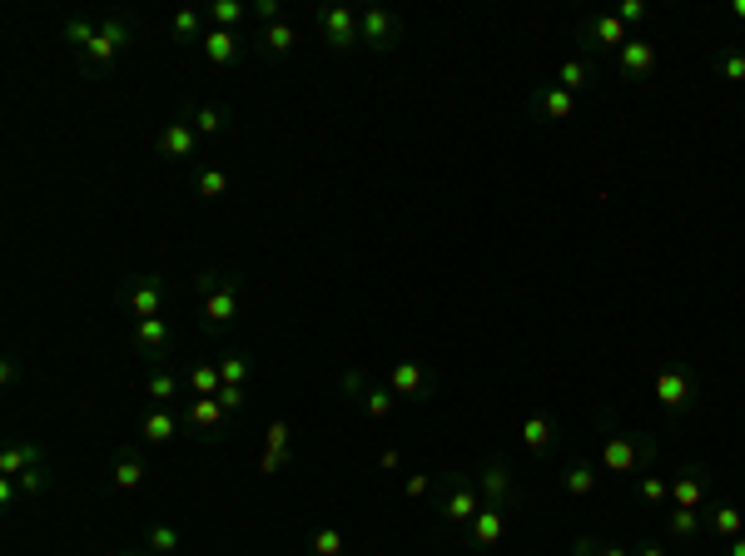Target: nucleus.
<instances>
[{
	"label": "nucleus",
	"mask_w": 745,
	"mask_h": 556,
	"mask_svg": "<svg viewBox=\"0 0 745 556\" xmlns=\"http://www.w3.org/2000/svg\"><path fill=\"white\" fill-rule=\"evenodd\" d=\"M731 20H736V25H745V0H731Z\"/></svg>",
	"instance_id": "5fc2aeb1"
},
{
	"label": "nucleus",
	"mask_w": 745,
	"mask_h": 556,
	"mask_svg": "<svg viewBox=\"0 0 745 556\" xmlns=\"http://www.w3.org/2000/svg\"><path fill=\"white\" fill-rule=\"evenodd\" d=\"M145 393H149V408H164V403H174V398L184 393V378H179L174 368L159 363V368L145 378Z\"/></svg>",
	"instance_id": "393cba45"
},
{
	"label": "nucleus",
	"mask_w": 745,
	"mask_h": 556,
	"mask_svg": "<svg viewBox=\"0 0 745 556\" xmlns=\"http://www.w3.org/2000/svg\"><path fill=\"white\" fill-rule=\"evenodd\" d=\"M308 556H348V537L338 527H313L308 532Z\"/></svg>",
	"instance_id": "473e14b6"
},
{
	"label": "nucleus",
	"mask_w": 745,
	"mask_h": 556,
	"mask_svg": "<svg viewBox=\"0 0 745 556\" xmlns=\"http://www.w3.org/2000/svg\"><path fill=\"white\" fill-rule=\"evenodd\" d=\"M194 194H199V199H209V204H214V199H224V194H229V174H224V169H214V164H194Z\"/></svg>",
	"instance_id": "2f4dec72"
},
{
	"label": "nucleus",
	"mask_w": 745,
	"mask_h": 556,
	"mask_svg": "<svg viewBox=\"0 0 745 556\" xmlns=\"http://www.w3.org/2000/svg\"><path fill=\"white\" fill-rule=\"evenodd\" d=\"M169 343H174L169 318H135V348L140 353H149L154 363H164L169 358Z\"/></svg>",
	"instance_id": "6ab92c4d"
},
{
	"label": "nucleus",
	"mask_w": 745,
	"mask_h": 556,
	"mask_svg": "<svg viewBox=\"0 0 745 556\" xmlns=\"http://www.w3.org/2000/svg\"><path fill=\"white\" fill-rule=\"evenodd\" d=\"M135 40V25H130V15H105L100 20V35H95V45L85 50V65L90 70H110L120 55H125V45Z\"/></svg>",
	"instance_id": "423d86ee"
},
{
	"label": "nucleus",
	"mask_w": 745,
	"mask_h": 556,
	"mask_svg": "<svg viewBox=\"0 0 745 556\" xmlns=\"http://www.w3.org/2000/svg\"><path fill=\"white\" fill-rule=\"evenodd\" d=\"M388 388H393L398 398H408V403H428V398L438 393V373H433L428 363H418V358H398V363L388 368Z\"/></svg>",
	"instance_id": "0eeeda50"
},
{
	"label": "nucleus",
	"mask_w": 745,
	"mask_h": 556,
	"mask_svg": "<svg viewBox=\"0 0 745 556\" xmlns=\"http://www.w3.org/2000/svg\"><path fill=\"white\" fill-rule=\"evenodd\" d=\"M199 288H204V328H209V333H224V328L239 318L244 278L219 274V269H204V274H199Z\"/></svg>",
	"instance_id": "f03ea898"
},
{
	"label": "nucleus",
	"mask_w": 745,
	"mask_h": 556,
	"mask_svg": "<svg viewBox=\"0 0 745 556\" xmlns=\"http://www.w3.org/2000/svg\"><path fill=\"white\" fill-rule=\"evenodd\" d=\"M611 15H616V20H621L626 30H631V25H646V20H651V10H646L641 0H621V5H616Z\"/></svg>",
	"instance_id": "37998d69"
},
{
	"label": "nucleus",
	"mask_w": 745,
	"mask_h": 556,
	"mask_svg": "<svg viewBox=\"0 0 745 556\" xmlns=\"http://www.w3.org/2000/svg\"><path fill=\"white\" fill-rule=\"evenodd\" d=\"M557 482H562V492H572V497H592L596 487H601V477H596V467L587 457H582V462H567Z\"/></svg>",
	"instance_id": "cd10ccee"
},
{
	"label": "nucleus",
	"mask_w": 745,
	"mask_h": 556,
	"mask_svg": "<svg viewBox=\"0 0 745 556\" xmlns=\"http://www.w3.org/2000/svg\"><path fill=\"white\" fill-rule=\"evenodd\" d=\"M184 422L169 413V408H149L145 417H140V437H145L149 447H164V442H174V432H179Z\"/></svg>",
	"instance_id": "b1692460"
},
{
	"label": "nucleus",
	"mask_w": 745,
	"mask_h": 556,
	"mask_svg": "<svg viewBox=\"0 0 745 556\" xmlns=\"http://www.w3.org/2000/svg\"><path fill=\"white\" fill-rule=\"evenodd\" d=\"M249 15H254L259 25H279V20H284V0H254Z\"/></svg>",
	"instance_id": "c03bdc74"
},
{
	"label": "nucleus",
	"mask_w": 745,
	"mask_h": 556,
	"mask_svg": "<svg viewBox=\"0 0 745 556\" xmlns=\"http://www.w3.org/2000/svg\"><path fill=\"white\" fill-rule=\"evenodd\" d=\"M169 35H174V40H204L209 30H204V15H199V10H174Z\"/></svg>",
	"instance_id": "58836bf2"
},
{
	"label": "nucleus",
	"mask_w": 745,
	"mask_h": 556,
	"mask_svg": "<svg viewBox=\"0 0 745 556\" xmlns=\"http://www.w3.org/2000/svg\"><path fill=\"white\" fill-rule=\"evenodd\" d=\"M666 537H676V542H696V537H706V517L691 512V507H671V512H666Z\"/></svg>",
	"instance_id": "bb28decb"
},
{
	"label": "nucleus",
	"mask_w": 745,
	"mask_h": 556,
	"mask_svg": "<svg viewBox=\"0 0 745 556\" xmlns=\"http://www.w3.org/2000/svg\"><path fill=\"white\" fill-rule=\"evenodd\" d=\"M517 437L527 442V452H532V457H557L562 427H557V417H547V413H527V417H522V427H517Z\"/></svg>",
	"instance_id": "2eb2a0df"
},
{
	"label": "nucleus",
	"mask_w": 745,
	"mask_h": 556,
	"mask_svg": "<svg viewBox=\"0 0 745 556\" xmlns=\"http://www.w3.org/2000/svg\"><path fill=\"white\" fill-rule=\"evenodd\" d=\"M711 502V472L706 467H681L676 477H671V507H691V512H701Z\"/></svg>",
	"instance_id": "ddd939ff"
},
{
	"label": "nucleus",
	"mask_w": 745,
	"mask_h": 556,
	"mask_svg": "<svg viewBox=\"0 0 745 556\" xmlns=\"http://www.w3.org/2000/svg\"><path fill=\"white\" fill-rule=\"evenodd\" d=\"M154 149L164 154V159H194L199 154V130L179 115V120H164L159 130H154Z\"/></svg>",
	"instance_id": "4468645a"
},
{
	"label": "nucleus",
	"mask_w": 745,
	"mask_h": 556,
	"mask_svg": "<svg viewBox=\"0 0 745 556\" xmlns=\"http://www.w3.org/2000/svg\"><path fill=\"white\" fill-rule=\"evenodd\" d=\"M433 487H438V477H428V472H418V477H408V482H403V492H408V502H423V497H428Z\"/></svg>",
	"instance_id": "de8ad7c7"
},
{
	"label": "nucleus",
	"mask_w": 745,
	"mask_h": 556,
	"mask_svg": "<svg viewBox=\"0 0 745 556\" xmlns=\"http://www.w3.org/2000/svg\"><path fill=\"white\" fill-rule=\"evenodd\" d=\"M294 45H298V25H294V20L264 25V35H259V50H264V55H289Z\"/></svg>",
	"instance_id": "7c9ffc66"
},
{
	"label": "nucleus",
	"mask_w": 745,
	"mask_h": 556,
	"mask_svg": "<svg viewBox=\"0 0 745 556\" xmlns=\"http://www.w3.org/2000/svg\"><path fill=\"white\" fill-rule=\"evenodd\" d=\"M572 110H577V95L562 90L557 80H547V85H537V90L527 95V115H532L537 125H562V120H572Z\"/></svg>",
	"instance_id": "9b49d317"
},
{
	"label": "nucleus",
	"mask_w": 745,
	"mask_h": 556,
	"mask_svg": "<svg viewBox=\"0 0 745 556\" xmlns=\"http://www.w3.org/2000/svg\"><path fill=\"white\" fill-rule=\"evenodd\" d=\"M716 70L726 75V80H736V85H745V55L731 45V50H716Z\"/></svg>",
	"instance_id": "a19ab883"
},
{
	"label": "nucleus",
	"mask_w": 745,
	"mask_h": 556,
	"mask_svg": "<svg viewBox=\"0 0 745 556\" xmlns=\"http://www.w3.org/2000/svg\"><path fill=\"white\" fill-rule=\"evenodd\" d=\"M120 556H159V552H149V547H145V552H120Z\"/></svg>",
	"instance_id": "6e6d98bb"
},
{
	"label": "nucleus",
	"mask_w": 745,
	"mask_h": 556,
	"mask_svg": "<svg viewBox=\"0 0 745 556\" xmlns=\"http://www.w3.org/2000/svg\"><path fill=\"white\" fill-rule=\"evenodd\" d=\"M199 50H204V60H209V65H219V70L244 60V40H239L234 30H209V35L199 40Z\"/></svg>",
	"instance_id": "aec40b11"
},
{
	"label": "nucleus",
	"mask_w": 745,
	"mask_h": 556,
	"mask_svg": "<svg viewBox=\"0 0 745 556\" xmlns=\"http://www.w3.org/2000/svg\"><path fill=\"white\" fill-rule=\"evenodd\" d=\"M726 556H745V537H731V542H726Z\"/></svg>",
	"instance_id": "864d4df0"
},
{
	"label": "nucleus",
	"mask_w": 745,
	"mask_h": 556,
	"mask_svg": "<svg viewBox=\"0 0 745 556\" xmlns=\"http://www.w3.org/2000/svg\"><path fill=\"white\" fill-rule=\"evenodd\" d=\"M636 497H641L646 507H666V502H671V477L641 472V477H636Z\"/></svg>",
	"instance_id": "72a5a7b5"
},
{
	"label": "nucleus",
	"mask_w": 745,
	"mask_h": 556,
	"mask_svg": "<svg viewBox=\"0 0 745 556\" xmlns=\"http://www.w3.org/2000/svg\"><path fill=\"white\" fill-rule=\"evenodd\" d=\"M706 537H721V542L745 537V512H741V507H731V502L706 507Z\"/></svg>",
	"instance_id": "5701e85b"
},
{
	"label": "nucleus",
	"mask_w": 745,
	"mask_h": 556,
	"mask_svg": "<svg viewBox=\"0 0 745 556\" xmlns=\"http://www.w3.org/2000/svg\"><path fill=\"white\" fill-rule=\"evenodd\" d=\"M358 30H363V45L378 50V55H388V50L403 45V20L393 10H383V5H363L358 10Z\"/></svg>",
	"instance_id": "9d476101"
},
{
	"label": "nucleus",
	"mask_w": 745,
	"mask_h": 556,
	"mask_svg": "<svg viewBox=\"0 0 745 556\" xmlns=\"http://www.w3.org/2000/svg\"><path fill=\"white\" fill-rule=\"evenodd\" d=\"M224 403L219 398H189L184 403V413H179V422L194 432V437H204V442H214L219 437V427H224Z\"/></svg>",
	"instance_id": "dca6fc26"
},
{
	"label": "nucleus",
	"mask_w": 745,
	"mask_h": 556,
	"mask_svg": "<svg viewBox=\"0 0 745 556\" xmlns=\"http://www.w3.org/2000/svg\"><path fill=\"white\" fill-rule=\"evenodd\" d=\"M164 298H169V278L145 274L130 283V313L135 318H164Z\"/></svg>",
	"instance_id": "f3484780"
},
{
	"label": "nucleus",
	"mask_w": 745,
	"mask_h": 556,
	"mask_svg": "<svg viewBox=\"0 0 745 556\" xmlns=\"http://www.w3.org/2000/svg\"><path fill=\"white\" fill-rule=\"evenodd\" d=\"M30 467H45V447H40V442L20 437V442H10V447L0 452V477H20V472H30Z\"/></svg>",
	"instance_id": "412c9836"
},
{
	"label": "nucleus",
	"mask_w": 745,
	"mask_h": 556,
	"mask_svg": "<svg viewBox=\"0 0 745 556\" xmlns=\"http://www.w3.org/2000/svg\"><path fill=\"white\" fill-rule=\"evenodd\" d=\"M244 15H249V5H244V0H214V5H209V20H214V30H234Z\"/></svg>",
	"instance_id": "ea45409f"
},
{
	"label": "nucleus",
	"mask_w": 745,
	"mask_h": 556,
	"mask_svg": "<svg viewBox=\"0 0 745 556\" xmlns=\"http://www.w3.org/2000/svg\"><path fill=\"white\" fill-rule=\"evenodd\" d=\"M557 85H562V90H572V95L592 90V85H596V65H592V60H582V55L562 60V70H557Z\"/></svg>",
	"instance_id": "c85d7f7f"
},
{
	"label": "nucleus",
	"mask_w": 745,
	"mask_h": 556,
	"mask_svg": "<svg viewBox=\"0 0 745 556\" xmlns=\"http://www.w3.org/2000/svg\"><path fill=\"white\" fill-rule=\"evenodd\" d=\"M219 378H224L229 388H249V378H254L249 353H229V358H219Z\"/></svg>",
	"instance_id": "e433bc0d"
},
{
	"label": "nucleus",
	"mask_w": 745,
	"mask_h": 556,
	"mask_svg": "<svg viewBox=\"0 0 745 556\" xmlns=\"http://www.w3.org/2000/svg\"><path fill=\"white\" fill-rule=\"evenodd\" d=\"M378 467H383V472H398V467H403V452H398V447L378 452Z\"/></svg>",
	"instance_id": "3c124183"
},
{
	"label": "nucleus",
	"mask_w": 745,
	"mask_h": 556,
	"mask_svg": "<svg viewBox=\"0 0 745 556\" xmlns=\"http://www.w3.org/2000/svg\"><path fill=\"white\" fill-rule=\"evenodd\" d=\"M313 25H318V35H323L328 50H358L363 45L358 10H348V5H318L313 10Z\"/></svg>",
	"instance_id": "39448f33"
},
{
	"label": "nucleus",
	"mask_w": 745,
	"mask_h": 556,
	"mask_svg": "<svg viewBox=\"0 0 745 556\" xmlns=\"http://www.w3.org/2000/svg\"><path fill=\"white\" fill-rule=\"evenodd\" d=\"M363 408H368V417H373V422H388V417H393V408H398V393H393L388 383H373V388L363 393Z\"/></svg>",
	"instance_id": "f704fd0d"
},
{
	"label": "nucleus",
	"mask_w": 745,
	"mask_h": 556,
	"mask_svg": "<svg viewBox=\"0 0 745 556\" xmlns=\"http://www.w3.org/2000/svg\"><path fill=\"white\" fill-rule=\"evenodd\" d=\"M631 40V30L616 20V15H587L577 25V45H582V60H596L601 50H621Z\"/></svg>",
	"instance_id": "1a4fd4ad"
},
{
	"label": "nucleus",
	"mask_w": 745,
	"mask_h": 556,
	"mask_svg": "<svg viewBox=\"0 0 745 556\" xmlns=\"http://www.w3.org/2000/svg\"><path fill=\"white\" fill-rule=\"evenodd\" d=\"M269 447H274V452H289V422H284V417L269 422Z\"/></svg>",
	"instance_id": "8fccbe9b"
},
{
	"label": "nucleus",
	"mask_w": 745,
	"mask_h": 556,
	"mask_svg": "<svg viewBox=\"0 0 745 556\" xmlns=\"http://www.w3.org/2000/svg\"><path fill=\"white\" fill-rule=\"evenodd\" d=\"M15 482H20V492H25V497H40V492L50 487V472H45V467H30V472H20Z\"/></svg>",
	"instance_id": "a18cd8bd"
},
{
	"label": "nucleus",
	"mask_w": 745,
	"mask_h": 556,
	"mask_svg": "<svg viewBox=\"0 0 745 556\" xmlns=\"http://www.w3.org/2000/svg\"><path fill=\"white\" fill-rule=\"evenodd\" d=\"M145 547H149V552H159V556H174L184 542H179V532H174L169 522H149V527H145Z\"/></svg>",
	"instance_id": "4c0bfd02"
},
{
	"label": "nucleus",
	"mask_w": 745,
	"mask_h": 556,
	"mask_svg": "<svg viewBox=\"0 0 745 556\" xmlns=\"http://www.w3.org/2000/svg\"><path fill=\"white\" fill-rule=\"evenodd\" d=\"M438 492H443V502H438V512H443L447 527H467L477 512H482V487H477V477H462V472H443L438 477Z\"/></svg>",
	"instance_id": "7ed1b4c3"
},
{
	"label": "nucleus",
	"mask_w": 745,
	"mask_h": 556,
	"mask_svg": "<svg viewBox=\"0 0 745 556\" xmlns=\"http://www.w3.org/2000/svg\"><path fill=\"white\" fill-rule=\"evenodd\" d=\"M184 120H189V125L199 130V139H204V135H219L229 115H224L219 105H189V110H184Z\"/></svg>",
	"instance_id": "c9c22d12"
},
{
	"label": "nucleus",
	"mask_w": 745,
	"mask_h": 556,
	"mask_svg": "<svg viewBox=\"0 0 745 556\" xmlns=\"http://www.w3.org/2000/svg\"><path fill=\"white\" fill-rule=\"evenodd\" d=\"M477 487H482V507H517L522 502V487H517L507 457H487L477 472Z\"/></svg>",
	"instance_id": "6e6552de"
},
{
	"label": "nucleus",
	"mask_w": 745,
	"mask_h": 556,
	"mask_svg": "<svg viewBox=\"0 0 745 556\" xmlns=\"http://www.w3.org/2000/svg\"><path fill=\"white\" fill-rule=\"evenodd\" d=\"M631 556H666L661 542H641V547H631Z\"/></svg>",
	"instance_id": "603ef678"
},
{
	"label": "nucleus",
	"mask_w": 745,
	"mask_h": 556,
	"mask_svg": "<svg viewBox=\"0 0 745 556\" xmlns=\"http://www.w3.org/2000/svg\"><path fill=\"white\" fill-rule=\"evenodd\" d=\"M219 403H224V413L229 417L244 413V408H249V388H229V383H224V388H219Z\"/></svg>",
	"instance_id": "49530a36"
},
{
	"label": "nucleus",
	"mask_w": 745,
	"mask_h": 556,
	"mask_svg": "<svg viewBox=\"0 0 745 556\" xmlns=\"http://www.w3.org/2000/svg\"><path fill=\"white\" fill-rule=\"evenodd\" d=\"M651 393H656V403H661L666 413H691L696 398H701V383H696V373H691L686 363H666V368L651 378Z\"/></svg>",
	"instance_id": "20e7f679"
},
{
	"label": "nucleus",
	"mask_w": 745,
	"mask_h": 556,
	"mask_svg": "<svg viewBox=\"0 0 745 556\" xmlns=\"http://www.w3.org/2000/svg\"><path fill=\"white\" fill-rule=\"evenodd\" d=\"M95 35H100V20H90V15H70V20L60 25V40H65L70 50H80V55L95 45Z\"/></svg>",
	"instance_id": "c756f323"
},
{
	"label": "nucleus",
	"mask_w": 745,
	"mask_h": 556,
	"mask_svg": "<svg viewBox=\"0 0 745 556\" xmlns=\"http://www.w3.org/2000/svg\"><path fill=\"white\" fill-rule=\"evenodd\" d=\"M502 537H507V507H482V512L467 522V542H472L477 552H492Z\"/></svg>",
	"instance_id": "a211bd4d"
},
{
	"label": "nucleus",
	"mask_w": 745,
	"mask_h": 556,
	"mask_svg": "<svg viewBox=\"0 0 745 556\" xmlns=\"http://www.w3.org/2000/svg\"><path fill=\"white\" fill-rule=\"evenodd\" d=\"M601 467L606 472H646L651 462H656V452H661V442L651 437V432H626V427H616L611 417H601Z\"/></svg>",
	"instance_id": "f257e3e1"
},
{
	"label": "nucleus",
	"mask_w": 745,
	"mask_h": 556,
	"mask_svg": "<svg viewBox=\"0 0 745 556\" xmlns=\"http://www.w3.org/2000/svg\"><path fill=\"white\" fill-rule=\"evenodd\" d=\"M338 393H343L348 403H363V393H368V383H363V368H348V373H338Z\"/></svg>",
	"instance_id": "79ce46f5"
},
{
	"label": "nucleus",
	"mask_w": 745,
	"mask_h": 556,
	"mask_svg": "<svg viewBox=\"0 0 745 556\" xmlns=\"http://www.w3.org/2000/svg\"><path fill=\"white\" fill-rule=\"evenodd\" d=\"M145 477H149V467H145V457H140L135 447H125V452L110 462V487H115V492H135Z\"/></svg>",
	"instance_id": "4be33fe9"
},
{
	"label": "nucleus",
	"mask_w": 745,
	"mask_h": 556,
	"mask_svg": "<svg viewBox=\"0 0 745 556\" xmlns=\"http://www.w3.org/2000/svg\"><path fill=\"white\" fill-rule=\"evenodd\" d=\"M661 65V45L646 40V35H631L621 50H616V75L621 80H651Z\"/></svg>",
	"instance_id": "f8f14e48"
},
{
	"label": "nucleus",
	"mask_w": 745,
	"mask_h": 556,
	"mask_svg": "<svg viewBox=\"0 0 745 556\" xmlns=\"http://www.w3.org/2000/svg\"><path fill=\"white\" fill-rule=\"evenodd\" d=\"M294 457L289 452H274V447H264V457H259V467H264V477H274V472H284Z\"/></svg>",
	"instance_id": "09e8293b"
},
{
	"label": "nucleus",
	"mask_w": 745,
	"mask_h": 556,
	"mask_svg": "<svg viewBox=\"0 0 745 556\" xmlns=\"http://www.w3.org/2000/svg\"><path fill=\"white\" fill-rule=\"evenodd\" d=\"M736 50H741V55H745V40H741V45H736Z\"/></svg>",
	"instance_id": "4d7b16f0"
},
{
	"label": "nucleus",
	"mask_w": 745,
	"mask_h": 556,
	"mask_svg": "<svg viewBox=\"0 0 745 556\" xmlns=\"http://www.w3.org/2000/svg\"><path fill=\"white\" fill-rule=\"evenodd\" d=\"M219 388H224L219 363H194V368L184 373V393H189V398H219Z\"/></svg>",
	"instance_id": "a878e982"
}]
</instances>
